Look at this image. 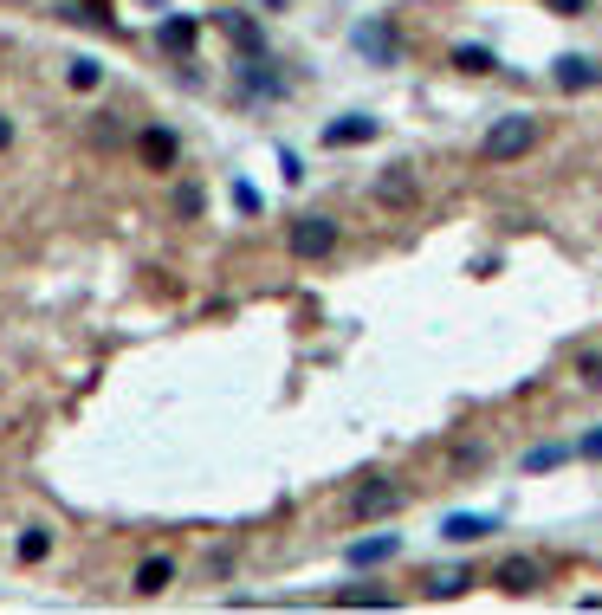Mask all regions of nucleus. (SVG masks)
Listing matches in <instances>:
<instances>
[{
  "label": "nucleus",
  "instance_id": "1",
  "mask_svg": "<svg viewBox=\"0 0 602 615\" xmlns=\"http://www.w3.org/2000/svg\"><path fill=\"white\" fill-rule=\"evenodd\" d=\"M538 136H544L538 117H531V111H512V117H499V123L486 130L480 156H486V162H518V156H531V149H538Z\"/></svg>",
  "mask_w": 602,
  "mask_h": 615
},
{
  "label": "nucleus",
  "instance_id": "2",
  "mask_svg": "<svg viewBox=\"0 0 602 615\" xmlns=\"http://www.w3.org/2000/svg\"><path fill=\"white\" fill-rule=\"evenodd\" d=\"M389 512H402V486L395 480H363L357 492H350V518H389Z\"/></svg>",
  "mask_w": 602,
  "mask_h": 615
},
{
  "label": "nucleus",
  "instance_id": "3",
  "mask_svg": "<svg viewBox=\"0 0 602 615\" xmlns=\"http://www.w3.org/2000/svg\"><path fill=\"white\" fill-rule=\"evenodd\" d=\"M337 246V221H324V214H298L292 221V253L298 259H324Z\"/></svg>",
  "mask_w": 602,
  "mask_h": 615
},
{
  "label": "nucleus",
  "instance_id": "4",
  "mask_svg": "<svg viewBox=\"0 0 602 615\" xmlns=\"http://www.w3.org/2000/svg\"><path fill=\"white\" fill-rule=\"evenodd\" d=\"M492 583H499L505 596H531L544 583V564H538V557H505V564L492 570Z\"/></svg>",
  "mask_w": 602,
  "mask_h": 615
},
{
  "label": "nucleus",
  "instance_id": "5",
  "mask_svg": "<svg viewBox=\"0 0 602 615\" xmlns=\"http://www.w3.org/2000/svg\"><path fill=\"white\" fill-rule=\"evenodd\" d=\"M557 85H564L570 98H577V91H596L602 85V65L590 59V52H564V59H557Z\"/></svg>",
  "mask_w": 602,
  "mask_h": 615
},
{
  "label": "nucleus",
  "instance_id": "6",
  "mask_svg": "<svg viewBox=\"0 0 602 615\" xmlns=\"http://www.w3.org/2000/svg\"><path fill=\"white\" fill-rule=\"evenodd\" d=\"M395 551H402V538H395V531H369V538H357V544L344 551V564H350V570H369V564H389Z\"/></svg>",
  "mask_w": 602,
  "mask_h": 615
},
{
  "label": "nucleus",
  "instance_id": "7",
  "mask_svg": "<svg viewBox=\"0 0 602 615\" xmlns=\"http://www.w3.org/2000/svg\"><path fill=\"white\" fill-rule=\"evenodd\" d=\"M486 531H499V518H486V512H447L441 518V538L447 544H480Z\"/></svg>",
  "mask_w": 602,
  "mask_h": 615
},
{
  "label": "nucleus",
  "instance_id": "8",
  "mask_svg": "<svg viewBox=\"0 0 602 615\" xmlns=\"http://www.w3.org/2000/svg\"><path fill=\"white\" fill-rule=\"evenodd\" d=\"M376 130H382L376 117H337V123H324V143H331V149H350V143H376Z\"/></svg>",
  "mask_w": 602,
  "mask_h": 615
},
{
  "label": "nucleus",
  "instance_id": "9",
  "mask_svg": "<svg viewBox=\"0 0 602 615\" xmlns=\"http://www.w3.org/2000/svg\"><path fill=\"white\" fill-rule=\"evenodd\" d=\"M376 201H389V208H415V175L395 162V169L376 175Z\"/></svg>",
  "mask_w": 602,
  "mask_h": 615
},
{
  "label": "nucleus",
  "instance_id": "10",
  "mask_svg": "<svg viewBox=\"0 0 602 615\" xmlns=\"http://www.w3.org/2000/svg\"><path fill=\"white\" fill-rule=\"evenodd\" d=\"M357 52H363V59H376V65H395V33L382 20H363L357 26Z\"/></svg>",
  "mask_w": 602,
  "mask_h": 615
},
{
  "label": "nucleus",
  "instance_id": "11",
  "mask_svg": "<svg viewBox=\"0 0 602 615\" xmlns=\"http://www.w3.org/2000/svg\"><path fill=\"white\" fill-rule=\"evenodd\" d=\"M136 149H143V162H149V169H169V162L182 156V143H175L169 130H143V143H136Z\"/></svg>",
  "mask_w": 602,
  "mask_h": 615
},
{
  "label": "nucleus",
  "instance_id": "12",
  "mask_svg": "<svg viewBox=\"0 0 602 615\" xmlns=\"http://www.w3.org/2000/svg\"><path fill=\"white\" fill-rule=\"evenodd\" d=\"M195 33H201V26L182 13V20H162V26H156V46H162V52H188V46H195Z\"/></svg>",
  "mask_w": 602,
  "mask_h": 615
},
{
  "label": "nucleus",
  "instance_id": "13",
  "mask_svg": "<svg viewBox=\"0 0 602 615\" xmlns=\"http://www.w3.org/2000/svg\"><path fill=\"white\" fill-rule=\"evenodd\" d=\"M221 26H227V39H234L246 59H259V52H266V39H259V26H253V20H240V13H221Z\"/></svg>",
  "mask_w": 602,
  "mask_h": 615
},
{
  "label": "nucleus",
  "instance_id": "14",
  "mask_svg": "<svg viewBox=\"0 0 602 615\" xmlns=\"http://www.w3.org/2000/svg\"><path fill=\"white\" fill-rule=\"evenodd\" d=\"M169 577H175V564H169V557H149V564L136 570V596H156V590H169Z\"/></svg>",
  "mask_w": 602,
  "mask_h": 615
},
{
  "label": "nucleus",
  "instance_id": "15",
  "mask_svg": "<svg viewBox=\"0 0 602 615\" xmlns=\"http://www.w3.org/2000/svg\"><path fill=\"white\" fill-rule=\"evenodd\" d=\"M564 460H570V447H557V441H544V447H531V454H525V460H518V467H525V473H551V467H564Z\"/></svg>",
  "mask_w": 602,
  "mask_h": 615
},
{
  "label": "nucleus",
  "instance_id": "16",
  "mask_svg": "<svg viewBox=\"0 0 602 615\" xmlns=\"http://www.w3.org/2000/svg\"><path fill=\"white\" fill-rule=\"evenodd\" d=\"M454 65H460V72H473V78H480V72H492L499 59H492L486 46H454Z\"/></svg>",
  "mask_w": 602,
  "mask_h": 615
},
{
  "label": "nucleus",
  "instance_id": "17",
  "mask_svg": "<svg viewBox=\"0 0 602 615\" xmlns=\"http://www.w3.org/2000/svg\"><path fill=\"white\" fill-rule=\"evenodd\" d=\"M98 59H72V91H98Z\"/></svg>",
  "mask_w": 602,
  "mask_h": 615
},
{
  "label": "nucleus",
  "instance_id": "18",
  "mask_svg": "<svg viewBox=\"0 0 602 615\" xmlns=\"http://www.w3.org/2000/svg\"><path fill=\"white\" fill-rule=\"evenodd\" d=\"M46 551H52V538H46V531H26V538H20V564H39Z\"/></svg>",
  "mask_w": 602,
  "mask_h": 615
},
{
  "label": "nucleus",
  "instance_id": "19",
  "mask_svg": "<svg viewBox=\"0 0 602 615\" xmlns=\"http://www.w3.org/2000/svg\"><path fill=\"white\" fill-rule=\"evenodd\" d=\"M473 583V570H441V577H434V596H460Z\"/></svg>",
  "mask_w": 602,
  "mask_h": 615
},
{
  "label": "nucleus",
  "instance_id": "20",
  "mask_svg": "<svg viewBox=\"0 0 602 615\" xmlns=\"http://www.w3.org/2000/svg\"><path fill=\"white\" fill-rule=\"evenodd\" d=\"M337 603H350V609H389V596H382V590H344Z\"/></svg>",
  "mask_w": 602,
  "mask_h": 615
},
{
  "label": "nucleus",
  "instance_id": "21",
  "mask_svg": "<svg viewBox=\"0 0 602 615\" xmlns=\"http://www.w3.org/2000/svg\"><path fill=\"white\" fill-rule=\"evenodd\" d=\"M577 376L590 382V389H602V350H583V357H577Z\"/></svg>",
  "mask_w": 602,
  "mask_h": 615
},
{
  "label": "nucleus",
  "instance_id": "22",
  "mask_svg": "<svg viewBox=\"0 0 602 615\" xmlns=\"http://www.w3.org/2000/svg\"><path fill=\"white\" fill-rule=\"evenodd\" d=\"M234 201H240V214H259V188L253 182H234Z\"/></svg>",
  "mask_w": 602,
  "mask_h": 615
},
{
  "label": "nucleus",
  "instance_id": "23",
  "mask_svg": "<svg viewBox=\"0 0 602 615\" xmlns=\"http://www.w3.org/2000/svg\"><path fill=\"white\" fill-rule=\"evenodd\" d=\"M175 214H188V221H195V214H201V188H182V195H175Z\"/></svg>",
  "mask_w": 602,
  "mask_h": 615
},
{
  "label": "nucleus",
  "instance_id": "24",
  "mask_svg": "<svg viewBox=\"0 0 602 615\" xmlns=\"http://www.w3.org/2000/svg\"><path fill=\"white\" fill-rule=\"evenodd\" d=\"M544 7H551V13H557V20H577V13H583V7H590V0H544Z\"/></svg>",
  "mask_w": 602,
  "mask_h": 615
},
{
  "label": "nucleus",
  "instance_id": "25",
  "mask_svg": "<svg viewBox=\"0 0 602 615\" xmlns=\"http://www.w3.org/2000/svg\"><path fill=\"white\" fill-rule=\"evenodd\" d=\"M577 454H583V460H602V428H596V434H583V441H577Z\"/></svg>",
  "mask_w": 602,
  "mask_h": 615
},
{
  "label": "nucleus",
  "instance_id": "26",
  "mask_svg": "<svg viewBox=\"0 0 602 615\" xmlns=\"http://www.w3.org/2000/svg\"><path fill=\"white\" fill-rule=\"evenodd\" d=\"M7 143H13V123H7V117H0V149H7Z\"/></svg>",
  "mask_w": 602,
  "mask_h": 615
},
{
  "label": "nucleus",
  "instance_id": "27",
  "mask_svg": "<svg viewBox=\"0 0 602 615\" xmlns=\"http://www.w3.org/2000/svg\"><path fill=\"white\" fill-rule=\"evenodd\" d=\"M266 7H285V0H266Z\"/></svg>",
  "mask_w": 602,
  "mask_h": 615
}]
</instances>
